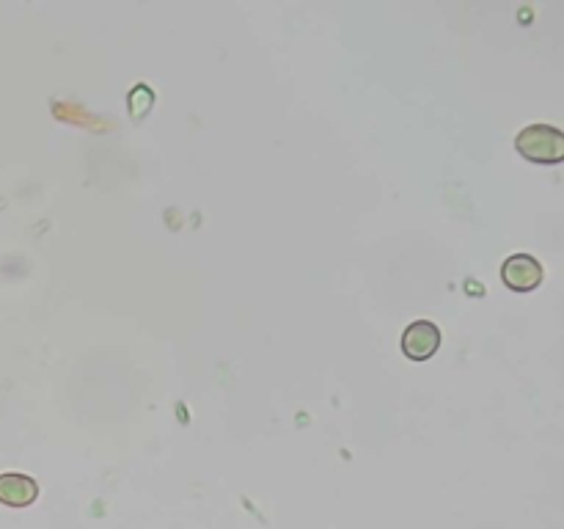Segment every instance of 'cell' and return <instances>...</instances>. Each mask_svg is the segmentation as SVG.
Here are the masks:
<instances>
[{
    "instance_id": "4",
    "label": "cell",
    "mask_w": 564,
    "mask_h": 529,
    "mask_svg": "<svg viewBox=\"0 0 564 529\" xmlns=\"http://www.w3.org/2000/svg\"><path fill=\"white\" fill-rule=\"evenodd\" d=\"M39 496L36 479L28 474H0V501L9 507H28Z\"/></svg>"
},
{
    "instance_id": "1",
    "label": "cell",
    "mask_w": 564,
    "mask_h": 529,
    "mask_svg": "<svg viewBox=\"0 0 564 529\" xmlns=\"http://www.w3.org/2000/svg\"><path fill=\"white\" fill-rule=\"evenodd\" d=\"M516 149L532 163L554 165L564 160V136L560 127L529 125L518 132Z\"/></svg>"
},
{
    "instance_id": "3",
    "label": "cell",
    "mask_w": 564,
    "mask_h": 529,
    "mask_svg": "<svg viewBox=\"0 0 564 529\" xmlns=\"http://www.w3.org/2000/svg\"><path fill=\"white\" fill-rule=\"evenodd\" d=\"M441 347V328L433 320H416L402 334V353L411 361H427L438 353Z\"/></svg>"
},
{
    "instance_id": "2",
    "label": "cell",
    "mask_w": 564,
    "mask_h": 529,
    "mask_svg": "<svg viewBox=\"0 0 564 529\" xmlns=\"http://www.w3.org/2000/svg\"><path fill=\"white\" fill-rule=\"evenodd\" d=\"M545 279V270L532 253H512L501 264V281L512 292H534Z\"/></svg>"
}]
</instances>
